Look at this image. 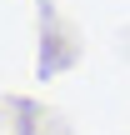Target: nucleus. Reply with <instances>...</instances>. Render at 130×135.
Instances as JSON below:
<instances>
[]
</instances>
